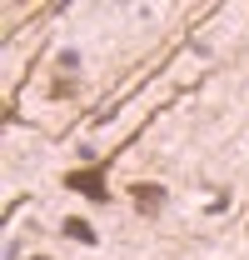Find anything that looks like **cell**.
Listing matches in <instances>:
<instances>
[{"label":"cell","instance_id":"6da1fadb","mask_svg":"<svg viewBox=\"0 0 249 260\" xmlns=\"http://www.w3.org/2000/svg\"><path fill=\"white\" fill-rule=\"evenodd\" d=\"M65 185H70V190H80L85 200H95V205H110V185H105V160H95L90 170H70V175H65Z\"/></svg>","mask_w":249,"mask_h":260},{"label":"cell","instance_id":"7a4b0ae2","mask_svg":"<svg viewBox=\"0 0 249 260\" xmlns=\"http://www.w3.org/2000/svg\"><path fill=\"white\" fill-rule=\"evenodd\" d=\"M65 235H70V240H80V245H95V240H100L95 225H90V220H80V215H70V220H65Z\"/></svg>","mask_w":249,"mask_h":260},{"label":"cell","instance_id":"3957f363","mask_svg":"<svg viewBox=\"0 0 249 260\" xmlns=\"http://www.w3.org/2000/svg\"><path fill=\"white\" fill-rule=\"evenodd\" d=\"M130 195H135L145 210H155L159 200H164V185H130Z\"/></svg>","mask_w":249,"mask_h":260},{"label":"cell","instance_id":"277c9868","mask_svg":"<svg viewBox=\"0 0 249 260\" xmlns=\"http://www.w3.org/2000/svg\"><path fill=\"white\" fill-rule=\"evenodd\" d=\"M30 260H45V255H30Z\"/></svg>","mask_w":249,"mask_h":260}]
</instances>
